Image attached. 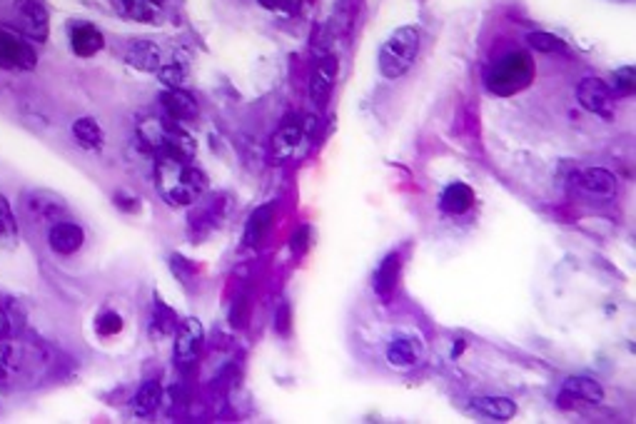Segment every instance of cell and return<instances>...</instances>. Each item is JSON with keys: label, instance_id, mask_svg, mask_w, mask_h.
<instances>
[{"label": "cell", "instance_id": "obj_1", "mask_svg": "<svg viewBox=\"0 0 636 424\" xmlns=\"http://www.w3.org/2000/svg\"><path fill=\"white\" fill-rule=\"evenodd\" d=\"M158 190L170 205H192L205 195L208 177L198 168H192L190 160L162 153L158 155Z\"/></svg>", "mask_w": 636, "mask_h": 424}, {"label": "cell", "instance_id": "obj_2", "mask_svg": "<svg viewBox=\"0 0 636 424\" xmlns=\"http://www.w3.org/2000/svg\"><path fill=\"white\" fill-rule=\"evenodd\" d=\"M534 80V60L527 51H512L494 60L487 70V90L499 98H512L530 88Z\"/></svg>", "mask_w": 636, "mask_h": 424}, {"label": "cell", "instance_id": "obj_3", "mask_svg": "<svg viewBox=\"0 0 636 424\" xmlns=\"http://www.w3.org/2000/svg\"><path fill=\"white\" fill-rule=\"evenodd\" d=\"M420 45H422V33L414 26L397 27L389 38L382 43L377 63H380V73L387 80L402 78L417 60L420 55Z\"/></svg>", "mask_w": 636, "mask_h": 424}, {"label": "cell", "instance_id": "obj_4", "mask_svg": "<svg viewBox=\"0 0 636 424\" xmlns=\"http://www.w3.org/2000/svg\"><path fill=\"white\" fill-rule=\"evenodd\" d=\"M38 63V55L33 45L23 40L18 33L0 27V67L8 70H33Z\"/></svg>", "mask_w": 636, "mask_h": 424}, {"label": "cell", "instance_id": "obj_5", "mask_svg": "<svg viewBox=\"0 0 636 424\" xmlns=\"http://www.w3.org/2000/svg\"><path fill=\"white\" fill-rule=\"evenodd\" d=\"M15 26L20 30V35L30 40H48L51 33V20L48 11L38 0H15Z\"/></svg>", "mask_w": 636, "mask_h": 424}, {"label": "cell", "instance_id": "obj_6", "mask_svg": "<svg viewBox=\"0 0 636 424\" xmlns=\"http://www.w3.org/2000/svg\"><path fill=\"white\" fill-rule=\"evenodd\" d=\"M205 345V327L200 319L187 318L175 332V362L177 365H192Z\"/></svg>", "mask_w": 636, "mask_h": 424}, {"label": "cell", "instance_id": "obj_7", "mask_svg": "<svg viewBox=\"0 0 636 424\" xmlns=\"http://www.w3.org/2000/svg\"><path fill=\"white\" fill-rule=\"evenodd\" d=\"M577 100L584 110L594 113V115H604V118H611L614 113V93L611 88L599 78H586L579 82L577 88Z\"/></svg>", "mask_w": 636, "mask_h": 424}, {"label": "cell", "instance_id": "obj_8", "mask_svg": "<svg viewBox=\"0 0 636 424\" xmlns=\"http://www.w3.org/2000/svg\"><path fill=\"white\" fill-rule=\"evenodd\" d=\"M334 80H337V58L334 55L319 58L315 73H312V80H310V95H312L315 106L322 107L327 103V98L334 90Z\"/></svg>", "mask_w": 636, "mask_h": 424}, {"label": "cell", "instance_id": "obj_9", "mask_svg": "<svg viewBox=\"0 0 636 424\" xmlns=\"http://www.w3.org/2000/svg\"><path fill=\"white\" fill-rule=\"evenodd\" d=\"M85 242V232L82 227L75 223H67V220H58L48 232V245L55 255H75Z\"/></svg>", "mask_w": 636, "mask_h": 424}, {"label": "cell", "instance_id": "obj_10", "mask_svg": "<svg viewBox=\"0 0 636 424\" xmlns=\"http://www.w3.org/2000/svg\"><path fill=\"white\" fill-rule=\"evenodd\" d=\"M399 272H402V257H399V252H389L374 272V292L382 302H389L395 297Z\"/></svg>", "mask_w": 636, "mask_h": 424}, {"label": "cell", "instance_id": "obj_11", "mask_svg": "<svg viewBox=\"0 0 636 424\" xmlns=\"http://www.w3.org/2000/svg\"><path fill=\"white\" fill-rule=\"evenodd\" d=\"M302 140H305L302 125H292L290 122V125L279 128L278 133L272 135V140H270V160L272 162H285L292 155H297Z\"/></svg>", "mask_w": 636, "mask_h": 424}, {"label": "cell", "instance_id": "obj_12", "mask_svg": "<svg viewBox=\"0 0 636 424\" xmlns=\"http://www.w3.org/2000/svg\"><path fill=\"white\" fill-rule=\"evenodd\" d=\"M577 183L592 198L611 200L616 195V177L607 168H589L577 177Z\"/></svg>", "mask_w": 636, "mask_h": 424}, {"label": "cell", "instance_id": "obj_13", "mask_svg": "<svg viewBox=\"0 0 636 424\" xmlns=\"http://www.w3.org/2000/svg\"><path fill=\"white\" fill-rule=\"evenodd\" d=\"M103 45H106L103 33L90 23H73L70 26V48L80 58H93L95 53L103 51Z\"/></svg>", "mask_w": 636, "mask_h": 424}, {"label": "cell", "instance_id": "obj_14", "mask_svg": "<svg viewBox=\"0 0 636 424\" xmlns=\"http://www.w3.org/2000/svg\"><path fill=\"white\" fill-rule=\"evenodd\" d=\"M162 107L165 113L170 115V120L175 122H190L200 115V107L195 103V98L190 93H185L183 88H170L168 93H162Z\"/></svg>", "mask_w": 636, "mask_h": 424}, {"label": "cell", "instance_id": "obj_15", "mask_svg": "<svg viewBox=\"0 0 636 424\" xmlns=\"http://www.w3.org/2000/svg\"><path fill=\"white\" fill-rule=\"evenodd\" d=\"M125 60H128V66H133L135 70H143V73H158L162 67L160 48L155 43H147V40H135L125 53Z\"/></svg>", "mask_w": 636, "mask_h": 424}, {"label": "cell", "instance_id": "obj_16", "mask_svg": "<svg viewBox=\"0 0 636 424\" xmlns=\"http://www.w3.org/2000/svg\"><path fill=\"white\" fill-rule=\"evenodd\" d=\"M168 125H170V120H162V118H155V115H150V118H143L137 122V137H140V143L145 150L150 153H165V143H168Z\"/></svg>", "mask_w": 636, "mask_h": 424}, {"label": "cell", "instance_id": "obj_17", "mask_svg": "<svg viewBox=\"0 0 636 424\" xmlns=\"http://www.w3.org/2000/svg\"><path fill=\"white\" fill-rule=\"evenodd\" d=\"M442 210L450 212V215H464L475 205V190L467 185V183H451L444 187L442 198H439Z\"/></svg>", "mask_w": 636, "mask_h": 424}, {"label": "cell", "instance_id": "obj_18", "mask_svg": "<svg viewBox=\"0 0 636 424\" xmlns=\"http://www.w3.org/2000/svg\"><path fill=\"white\" fill-rule=\"evenodd\" d=\"M20 242V230H18V220H15L11 202L0 195V255L15 252Z\"/></svg>", "mask_w": 636, "mask_h": 424}, {"label": "cell", "instance_id": "obj_19", "mask_svg": "<svg viewBox=\"0 0 636 424\" xmlns=\"http://www.w3.org/2000/svg\"><path fill=\"white\" fill-rule=\"evenodd\" d=\"M561 395L571 399H582L589 404H599L604 402V389L599 382L589 380V377H569L564 387H561Z\"/></svg>", "mask_w": 636, "mask_h": 424}, {"label": "cell", "instance_id": "obj_20", "mask_svg": "<svg viewBox=\"0 0 636 424\" xmlns=\"http://www.w3.org/2000/svg\"><path fill=\"white\" fill-rule=\"evenodd\" d=\"M387 362H389L395 370H412V367L420 362L417 347H414V342L407 340V337H395V340L387 345Z\"/></svg>", "mask_w": 636, "mask_h": 424}, {"label": "cell", "instance_id": "obj_21", "mask_svg": "<svg viewBox=\"0 0 636 424\" xmlns=\"http://www.w3.org/2000/svg\"><path fill=\"white\" fill-rule=\"evenodd\" d=\"M73 137L78 140L80 147L85 150H100L106 143V133L103 128L95 122L93 118H78L73 122Z\"/></svg>", "mask_w": 636, "mask_h": 424}, {"label": "cell", "instance_id": "obj_22", "mask_svg": "<svg viewBox=\"0 0 636 424\" xmlns=\"http://www.w3.org/2000/svg\"><path fill=\"white\" fill-rule=\"evenodd\" d=\"M475 410L497 422H509L517 414V404L509 397H482L475 402Z\"/></svg>", "mask_w": 636, "mask_h": 424}, {"label": "cell", "instance_id": "obj_23", "mask_svg": "<svg viewBox=\"0 0 636 424\" xmlns=\"http://www.w3.org/2000/svg\"><path fill=\"white\" fill-rule=\"evenodd\" d=\"M27 208L40 220H58V215L63 210V200L48 195V192H33L27 198Z\"/></svg>", "mask_w": 636, "mask_h": 424}, {"label": "cell", "instance_id": "obj_24", "mask_svg": "<svg viewBox=\"0 0 636 424\" xmlns=\"http://www.w3.org/2000/svg\"><path fill=\"white\" fill-rule=\"evenodd\" d=\"M272 220H275V205H265V208L255 210V215L250 217V223H247V242H250V245L263 242L267 235V230L272 227Z\"/></svg>", "mask_w": 636, "mask_h": 424}, {"label": "cell", "instance_id": "obj_25", "mask_svg": "<svg viewBox=\"0 0 636 424\" xmlns=\"http://www.w3.org/2000/svg\"><path fill=\"white\" fill-rule=\"evenodd\" d=\"M160 397H162V387L158 382H145V385L137 389V395H135V414L137 417H147V414H153V412L158 410L160 404Z\"/></svg>", "mask_w": 636, "mask_h": 424}, {"label": "cell", "instance_id": "obj_26", "mask_svg": "<svg viewBox=\"0 0 636 424\" xmlns=\"http://www.w3.org/2000/svg\"><path fill=\"white\" fill-rule=\"evenodd\" d=\"M120 11H122V15L137 20V23H153L155 20V8H153L150 0H122Z\"/></svg>", "mask_w": 636, "mask_h": 424}, {"label": "cell", "instance_id": "obj_27", "mask_svg": "<svg viewBox=\"0 0 636 424\" xmlns=\"http://www.w3.org/2000/svg\"><path fill=\"white\" fill-rule=\"evenodd\" d=\"M527 40H530L531 48L539 51V53H561V51L567 48L564 40L557 38V35H552V33H530Z\"/></svg>", "mask_w": 636, "mask_h": 424}, {"label": "cell", "instance_id": "obj_28", "mask_svg": "<svg viewBox=\"0 0 636 424\" xmlns=\"http://www.w3.org/2000/svg\"><path fill=\"white\" fill-rule=\"evenodd\" d=\"M160 80L168 85V88H180L183 85V80L187 78V67L180 63V60H175V63H168V66H162L158 70Z\"/></svg>", "mask_w": 636, "mask_h": 424}, {"label": "cell", "instance_id": "obj_29", "mask_svg": "<svg viewBox=\"0 0 636 424\" xmlns=\"http://www.w3.org/2000/svg\"><path fill=\"white\" fill-rule=\"evenodd\" d=\"M611 93L619 95V98H626V95L634 93V67H619V70L614 73V90H611Z\"/></svg>", "mask_w": 636, "mask_h": 424}, {"label": "cell", "instance_id": "obj_30", "mask_svg": "<svg viewBox=\"0 0 636 424\" xmlns=\"http://www.w3.org/2000/svg\"><path fill=\"white\" fill-rule=\"evenodd\" d=\"M122 330V318L115 315V312H106V315H100L98 318V332L103 334V337H110V334H118Z\"/></svg>", "mask_w": 636, "mask_h": 424}, {"label": "cell", "instance_id": "obj_31", "mask_svg": "<svg viewBox=\"0 0 636 424\" xmlns=\"http://www.w3.org/2000/svg\"><path fill=\"white\" fill-rule=\"evenodd\" d=\"M263 8H267V11H275V13H297L300 11V3L302 0H257Z\"/></svg>", "mask_w": 636, "mask_h": 424}, {"label": "cell", "instance_id": "obj_32", "mask_svg": "<svg viewBox=\"0 0 636 424\" xmlns=\"http://www.w3.org/2000/svg\"><path fill=\"white\" fill-rule=\"evenodd\" d=\"M8 330H11V327H8V319H5V312L0 310V340H5V334H8Z\"/></svg>", "mask_w": 636, "mask_h": 424}, {"label": "cell", "instance_id": "obj_33", "mask_svg": "<svg viewBox=\"0 0 636 424\" xmlns=\"http://www.w3.org/2000/svg\"><path fill=\"white\" fill-rule=\"evenodd\" d=\"M150 3H165V0H150Z\"/></svg>", "mask_w": 636, "mask_h": 424}]
</instances>
